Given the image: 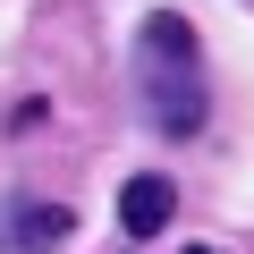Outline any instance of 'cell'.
<instances>
[{"label":"cell","mask_w":254,"mask_h":254,"mask_svg":"<svg viewBox=\"0 0 254 254\" xmlns=\"http://www.w3.org/2000/svg\"><path fill=\"white\" fill-rule=\"evenodd\" d=\"M68 203H17L9 220H0V254H60L68 246Z\"/></svg>","instance_id":"7a4b0ae2"},{"label":"cell","mask_w":254,"mask_h":254,"mask_svg":"<svg viewBox=\"0 0 254 254\" xmlns=\"http://www.w3.org/2000/svg\"><path fill=\"white\" fill-rule=\"evenodd\" d=\"M136 93H144V119L161 136H195L203 127V51H195V26L178 9L144 17V34H136Z\"/></svg>","instance_id":"6da1fadb"},{"label":"cell","mask_w":254,"mask_h":254,"mask_svg":"<svg viewBox=\"0 0 254 254\" xmlns=\"http://www.w3.org/2000/svg\"><path fill=\"white\" fill-rule=\"evenodd\" d=\"M170 212H178V187H170V178H127V187H119V229H127V237H161Z\"/></svg>","instance_id":"3957f363"}]
</instances>
